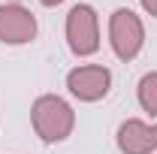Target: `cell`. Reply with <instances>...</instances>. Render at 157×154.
Here are the masks:
<instances>
[{
    "mask_svg": "<svg viewBox=\"0 0 157 154\" xmlns=\"http://www.w3.org/2000/svg\"><path fill=\"white\" fill-rule=\"evenodd\" d=\"M139 3H142V9H145L151 18H157V0H139Z\"/></svg>",
    "mask_w": 157,
    "mask_h": 154,
    "instance_id": "obj_8",
    "label": "cell"
},
{
    "mask_svg": "<svg viewBox=\"0 0 157 154\" xmlns=\"http://www.w3.org/2000/svg\"><path fill=\"white\" fill-rule=\"evenodd\" d=\"M67 45L76 58H91L100 52V15L91 3H76L63 21Z\"/></svg>",
    "mask_w": 157,
    "mask_h": 154,
    "instance_id": "obj_2",
    "label": "cell"
},
{
    "mask_svg": "<svg viewBox=\"0 0 157 154\" xmlns=\"http://www.w3.org/2000/svg\"><path fill=\"white\" fill-rule=\"evenodd\" d=\"M121 154H154L157 151V124L142 118H127L115 133Z\"/></svg>",
    "mask_w": 157,
    "mask_h": 154,
    "instance_id": "obj_6",
    "label": "cell"
},
{
    "mask_svg": "<svg viewBox=\"0 0 157 154\" xmlns=\"http://www.w3.org/2000/svg\"><path fill=\"white\" fill-rule=\"evenodd\" d=\"M39 3H42V6H60L63 0H39Z\"/></svg>",
    "mask_w": 157,
    "mask_h": 154,
    "instance_id": "obj_9",
    "label": "cell"
},
{
    "mask_svg": "<svg viewBox=\"0 0 157 154\" xmlns=\"http://www.w3.org/2000/svg\"><path fill=\"white\" fill-rule=\"evenodd\" d=\"M136 100L142 106V112H148L151 118H157V70L145 73L136 85Z\"/></svg>",
    "mask_w": 157,
    "mask_h": 154,
    "instance_id": "obj_7",
    "label": "cell"
},
{
    "mask_svg": "<svg viewBox=\"0 0 157 154\" xmlns=\"http://www.w3.org/2000/svg\"><path fill=\"white\" fill-rule=\"evenodd\" d=\"M30 124H33V133L45 142V145H55L70 139L76 130V112L73 106L58 94H42L33 100L30 106Z\"/></svg>",
    "mask_w": 157,
    "mask_h": 154,
    "instance_id": "obj_1",
    "label": "cell"
},
{
    "mask_svg": "<svg viewBox=\"0 0 157 154\" xmlns=\"http://www.w3.org/2000/svg\"><path fill=\"white\" fill-rule=\"evenodd\" d=\"M67 91L78 103H100L112 91V70L103 64H82L67 73Z\"/></svg>",
    "mask_w": 157,
    "mask_h": 154,
    "instance_id": "obj_4",
    "label": "cell"
},
{
    "mask_svg": "<svg viewBox=\"0 0 157 154\" xmlns=\"http://www.w3.org/2000/svg\"><path fill=\"white\" fill-rule=\"evenodd\" d=\"M109 45H112L115 58L124 64L139 58V52L145 45V24L133 9L121 6L109 15Z\"/></svg>",
    "mask_w": 157,
    "mask_h": 154,
    "instance_id": "obj_3",
    "label": "cell"
},
{
    "mask_svg": "<svg viewBox=\"0 0 157 154\" xmlns=\"http://www.w3.org/2000/svg\"><path fill=\"white\" fill-rule=\"evenodd\" d=\"M12 3H18V0H12Z\"/></svg>",
    "mask_w": 157,
    "mask_h": 154,
    "instance_id": "obj_10",
    "label": "cell"
},
{
    "mask_svg": "<svg viewBox=\"0 0 157 154\" xmlns=\"http://www.w3.org/2000/svg\"><path fill=\"white\" fill-rule=\"evenodd\" d=\"M36 39V15L21 3L0 6V42L3 45H27Z\"/></svg>",
    "mask_w": 157,
    "mask_h": 154,
    "instance_id": "obj_5",
    "label": "cell"
}]
</instances>
